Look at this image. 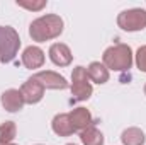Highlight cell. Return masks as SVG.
I'll use <instances>...</instances> for the list:
<instances>
[{"mask_svg":"<svg viewBox=\"0 0 146 145\" xmlns=\"http://www.w3.org/2000/svg\"><path fill=\"white\" fill-rule=\"evenodd\" d=\"M117 26L122 31L136 33L146 28V10L145 9H127L117 15Z\"/></svg>","mask_w":146,"mask_h":145,"instance_id":"5b68a950","label":"cell"},{"mask_svg":"<svg viewBox=\"0 0 146 145\" xmlns=\"http://www.w3.org/2000/svg\"><path fill=\"white\" fill-rule=\"evenodd\" d=\"M44 51L39 48V46H27L24 51H22V56H21V62L26 68L29 70H36V68H41L44 65Z\"/></svg>","mask_w":146,"mask_h":145,"instance_id":"9c48e42d","label":"cell"},{"mask_svg":"<svg viewBox=\"0 0 146 145\" xmlns=\"http://www.w3.org/2000/svg\"><path fill=\"white\" fill-rule=\"evenodd\" d=\"M21 48V36L10 26H0V62L12 63Z\"/></svg>","mask_w":146,"mask_h":145,"instance_id":"3957f363","label":"cell"},{"mask_svg":"<svg viewBox=\"0 0 146 145\" xmlns=\"http://www.w3.org/2000/svg\"><path fill=\"white\" fill-rule=\"evenodd\" d=\"M51 128L58 137H70L75 133L72 121H70V114L68 113H60L53 118L51 121Z\"/></svg>","mask_w":146,"mask_h":145,"instance_id":"7c38bea8","label":"cell"},{"mask_svg":"<svg viewBox=\"0 0 146 145\" xmlns=\"http://www.w3.org/2000/svg\"><path fill=\"white\" fill-rule=\"evenodd\" d=\"M145 94H146V84H145Z\"/></svg>","mask_w":146,"mask_h":145,"instance_id":"ffe728a7","label":"cell"},{"mask_svg":"<svg viewBox=\"0 0 146 145\" xmlns=\"http://www.w3.org/2000/svg\"><path fill=\"white\" fill-rule=\"evenodd\" d=\"M136 67L146 73V44L139 46L136 51Z\"/></svg>","mask_w":146,"mask_h":145,"instance_id":"ac0fdd59","label":"cell"},{"mask_svg":"<svg viewBox=\"0 0 146 145\" xmlns=\"http://www.w3.org/2000/svg\"><path fill=\"white\" fill-rule=\"evenodd\" d=\"M72 96L76 101H87L90 99L94 89L88 79V73L85 67H75L72 72Z\"/></svg>","mask_w":146,"mask_h":145,"instance_id":"277c9868","label":"cell"},{"mask_svg":"<svg viewBox=\"0 0 146 145\" xmlns=\"http://www.w3.org/2000/svg\"><path fill=\"white\" fill-rule=\"evenodd\" d=\"M121 142H122V145H145L146 142L145 132L138 126L126 128L121 135Z\"/></svg>","mask_w":146,"mask_h":145,"instance_id":"5bb4252c","label":"cell"},{"mask_svg":"<svg viewBox=\"0 0 146 145\" xmlns=\"http://www.w3.org/2000/svg\"><path fill=\"white\" fill-rule=\"evenodd\" d=\"M63 29H65V22L58 14H46L31 22L29 36L36 43H44V41L61 36Z\"/></svg>","mask_w":146,"mask_h":145,"instance_id":"6da1fadb","label":"cell"},{"mask_svg":"<svg viewBox=\"0 0 146 145\" xmlns=\"http://www.w3.org/2000/svg\"><path fill=\"white\" fill-rule=\"evenodd\" d=\"M0 145H15V144H0Z\"/></svg>","mask_w":146,"mask_h":145,"instance_id":"d6986e66","label":"cell"},{"mask_svg":"<svg viewBox=\"0 0 146 145\" xmlns=\"http://www.w3.org/2000/svg\"><path fill=\"white\" fill-rule=\"evenodd\" d=\"M102 63L107 70L114 72H127L133 67V50L129 44L117 43L109 46L102 55Z\"/></svg>","mask_w":146,"mask_h":145,"instance_id":"7a4b0ae2","label":"cell"},{"mask_svg":"<svg viewBox=\"0 0 146 145\" xmlns=\"http://www.w3.org/2000/svg\"><path fill=\"white\" fill-rule=\"evenodd\" d=\"M17 135V126L14 121H5L0 125V144H12Z\"/></svg>","mask_w":146,"mask_h":145,"instance_id":"2e32d148","label":"cell"},{"mask_svg":"<svg viewBox=\"0 0 146 145\" xmlns=\"http://www.w3.org/2000/svg\"><path fill=\"white\" fill-rule=\"evenodd\" d=\"M19 91H21V94H22L26 104H37V103L44 97V87L37 82L34 77L27 79V80L22 84V87H21Z\"/></svg>","mask_w":146,"mask_h":145,"instance_id":"52a82bcc","label":"cell"},{"mask_svg":"<svg viewBox=\"0 0 146 145\" xmlns=\"http://www.w3.org/2000/svg\"><path fill=\"white\" fill-rule=\"evenodd\" d=\"M80 140L83 145H104V135L99 128L88 126L87 130L80 132Z\"/></svg>","mask_w":146,"mask_h":145,"instance_id":"9a60e30c","label":"cell"},{"mask_svg":"<svg viewBox=\"0 0 146 145\" xmlns=\"http://www.w3.org/2000/svg\"><path fill=\"white\" fill-rule=\"evenodd\" d=\"M36 145H41V144H36Z\"/></svg>","mask_w":146,"mask_h":145,"instance_id":"7402d4cb","label":"cell"},{"mask_svg":"<svg viewBox=\"0 0 146 145\" xmlns=\"http://www.w3.org/2000/svg\"><path fill=\"white\" fill-rule=\"evenodd\" d=\"M48 55H49V60L56 67H68L73 60L72 50L65 43H54V44H51Z\"/></svg>","mask_w":146,"mask_h":145,"instance_id":"ba28073f","label":"cell"},{"mask_svg":"<svg viewBox=\"0 0 146 145\" xmlns=\"http://www.w3.org/2000/svg\"><path fill=\"white\" fill-rule=\"evenodd\" d=\"M37 82L44 87V89H54V91H63V89H68V82L63 75L53 72V70H42V72H37L33 75Z\"/></svg>","mask_w":146,"mask_h":145,"instance_id":"8992f818","label":"cell"},{"mask_svg":"<svg viewBox=\"0 0 146 145\" xmlns=\"http://www.w3.org/2000/svg\"><path fill=\"white\" fill-rule=\"evenodd\" d=\"M0 103H2L3 109L9 111V113H17V111H21V109L24 108V104H26L19 89H7L2 94V97H0Z\"/></svg>","mask_w":146,"mask_h":145,"instance_id":"30bf717a","label":"cell"},{"mask_svg":"<svg viewBox=\"0 0 146 145\" xmlns=\"http://www.w3.org/2000/svg\"><path fill=\"white\" fill-rule=\"evenodd\" d=\"M19 7H22V9H27V10H33V12H39V10H42L44 7H46V0H37V2H29V0H17L15 2Z\"/></svg>","mask_w":146,"mask_h":145,"instance_id":"e0dca14e","label":"cell"},{"mask_svg":"<svg viewBox=\"0 0 146 145\" xmlns=\"http://www.w3.org/2000/svg\"><path fill=\"white\" fill-rule=\"evenodd\" d=\"M87 73H88V79H90L92 82L99 84V85L106 84L110 77L107 67H106L104 63H100V62H92V63L87 67Z\"/></svg>","mask_w":146,"mask_h":145,"instance_id":"4fadbf2b","label":"cell"},{"mask_svg":"<svg viewBox=\"0 0 146 145\" xmlns=\"http://www.w3.org/2000/svg\"><path fill=\"white\" fill-rule=\"evenodd\" d=\"M66 145H75V144H66Z\"/></svg>","mask_w":146,"mask_h":145,"instance_id":"44dd1931","label":"cell"},{"mask_svg":"<svg viewBox=\"0 0 146 145\" xmlns=\"http://www.w3.org/2000/svg\"><path fill=\"white\" fill-rule=\"evenodd\" d=\"M70 114V121H72L75 132H83L88 126H94V118L90 114V111L85 108H75Z\"/></svg>","mask_w":146,"mask_h":145,"instance_id":"8fae6325","label":"cell"}]
</instances>
